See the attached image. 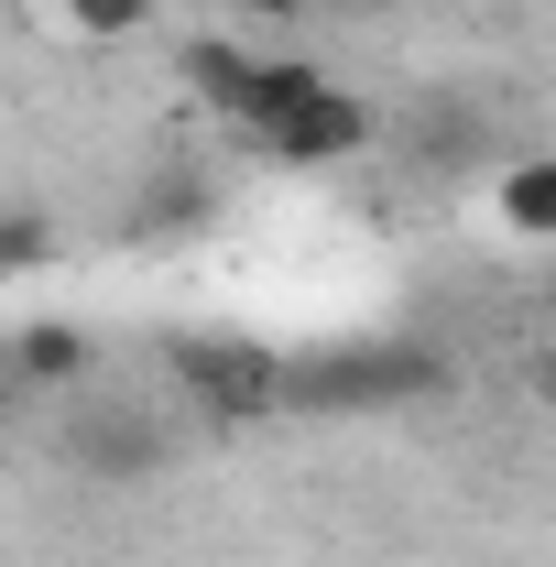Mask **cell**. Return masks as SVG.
Segmentation results:
<instances>
[{"label": "cell", "mask_w": 556, "mask_h": 567, "mask_svg": "<svg viewBox=\"0 0 556 567\" xmlns=\"http://www.w3.org/2000/svg\"><path fill=\"white\" fill-rule=\"evenodd\" d=\"M371 99H349V87H328L317 110H295V121H274L262 132V153H274L284 175H317V164H349V153H371Z\"/></svg>", "instance_id": "obj_1"}, {"label": "cell", "mask_w": 556, "mask_h": 567, "mask_svg": "<svg viewBox=\"0 0 556 567\" xmlns=\"http://www.w3.org/2000/svg\"><path fill=\"white\" fill-rule=\"evenodd\" d=\"M66 447H76L87 481H153V470H164V425L153 415H87Z\"/></svg>", "instance_id": "obj_2"}, {"label": "cell", "mask_w": 556, "mask_h": 567, "mask_svg": "<svg viewBox=\"0 0 556 567\" xmlns=\"http://www.w3.org/2000/svg\"><path fill=\"white\" fill-rule=\"evenodd\" d=\"M87 328H66V317H33L22 339H11V371L33 382V393H66V382H87Z\"/></svg>", "instance_id": "obj_3"}, {"label": "cell", "mask_w": 556, "mask_h": 567, "mask_svg": "<svg viewBox=\"0 0 556 567\" xmlns=\"http://www.w3.org/2000/svg\"><path fill=\"white\" fill-rule=\"evenodd\" d=\"M491 208L513 240H556V164L546 153H524V164H502V186H491Z\"/></svg>", "instance_id": "obj_4"}, {"label": "cell", "mask_w": 556, "mask_h": 567, "mask_svg": "<svg viewBox=\"0 0 556 567\" xmlns=\"http://www.w3.org/2000/svg\"><path fill=\"white\" fill-rule=\"evenodd\" d=\"M251 66H262V55H251V44H229V33H197V44H186V76H197V99H208L218 121H240V110H251Z\"/></svg>", "instance_id": "obj_5"}, {"label": "cell", "mask_w": 556, "mask_h": 567, "mask_svg": "<svg viewBox=\"0 0 556 567\" xmlns=\"http://www.w3.org/2000/svg\"><path fill=\"white\" fill-rule=\"evenodd\" d=\"M55 262V218L44 208H0V274H44Z\"/></svg>", "instance_id": "obj_6"}, {"label": "cell", "mask_w": 556, "mask_h": 567, "mask_svg": "<svg viewBox=\"0 0 556 567\" xmlns=\"http://www.w3.org/2000/svg\"><path fill=\"white\" fill-rule=\"evenodd\" d=\"M55 11H66V33H87V44H121V33L153 22V0H55Z\"/></svg>", "instance_id": "obj_7"}, {"label": "cell", "mask_w": 556, "mask_h": 567, "mask_svg": "<svg viewBox=\"0 0 556 567\" xmlns=\"http://www.w3.org/2000/svg\"><path fill=\"white\" fill-rule=\"evenodd\" d=\"M240 11H262V22H295V11H317V0H240Z\"/></svg>", "instance_id": "obj_8"}]
</instances>
